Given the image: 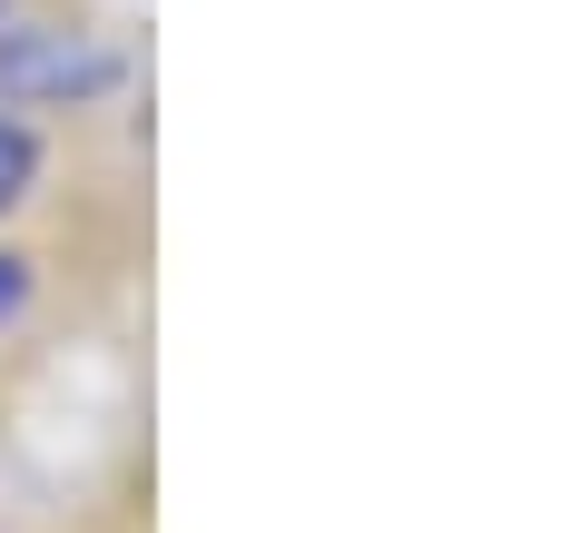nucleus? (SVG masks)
I'll return each instance as SVG.
<instances>
[{"label":"nucleus","mask_w":562,"mask_h":533,"mask_svg":"<svg viewBox=\"0 0 562 533\" xmlns=\"http://www.w3.org/2000/svg\"><path fill=\"white\" fill-rule=\"evenodd\" d=\"M89 89H109V49L89 30L40 20L30 0H0V119L59 109V99H89Z\"/></svg>","instance_id":"1"},{"label":"nucleus","mask_w":562,"mask_h":533,"mask_svg":"<svg viewBox=\"0 0 562 533\" xmlns=\"http://www.w3.org/2000/svg\"><path fill=\"white\" fill-rule=\"evenodd\" d=\"M30 178H40V138H30L20 119H0V218L30 198Z\"/></svg>","instance_id":"2"},{"label":"nucleus","mask_w":562,"mask_h":533,"mask_svg":"<svg viewBox=\"0 0 562 533\" xmlns=\"http://www.w3.org/2000/svg\"><path fill=\"white\" fill-rule=\"evenodd\" d=\"M20 307H30V257H0V336L20 326Z\"/></svg>","instance_id":"3"}]
</instances>
